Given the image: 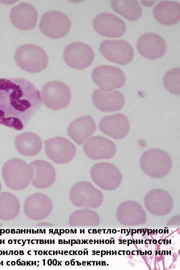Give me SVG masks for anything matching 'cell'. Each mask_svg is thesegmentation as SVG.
Instances as JSON below:
<instances>
[{"instance_id":"8","label":"cell","mask_w":180,"mask_h":270,"mask_svg":"<svg viewBox=\"0 0 180 270\" xmlns=\"http://www.w3.org/2000/svg\"><path fill=\"white\" fill-rule=\"evenodd\" d=\"M94 54L92 48L82 42H74L64 48L63 58L71 68L82 70L88 67L94 60Z\"/></svg>"},{"instance_id":"22","label":"cell","mask_w":180,"mask_h":270,"mask_svg":"<svg viewBox=\"0 0 180 270\" xmlns=\"http://www.w3.org/2000/svg\"><path fill=\"white\" fill-rule=\"evenodd\" d=\"M156 20L164 25H172L180 19V4L174 0H162L154 8Z\"/></svg>"},{"instance_id":"19","label":"cell","mask_w":180,"mask_h":270,"mask_svg":"<svg viewBox=\"0 0 180 270\" xmlns=\"http://www.w3.org/2000/svg\"><path fill=\"white\" fill-rule=\"evenodd\" d=\"M33 170L32 184L36 188L43 189L50 186L54 182L55 169L50 162L44 160H35L30 164Z\"/></svg>"},{"instance_id":"24","label":"cell","mask_w":180,"mask_h":270,"mask_svg":"<svg viewBox=\"0 0 180 270\" xmlns=\"http://www.w3.org/2000/svg\"><path fill=\"white\" fill-rule=\"evenodd\" d=\"M20 212V201L15 195L8 192L0 193V219L13 220L18 215Z\"/></svg>"},{"instance_id":"28","label":"cell","mask_w":180,"mask_h":270,"mask_svg":"<svg viewBox=\"0 0 180 270\" xmlns=\"http://www.w3.org/2000/svg\"><path fill=\"white\" fill-rule=\"evenodd\" d=\"M1 190H2V185L0 182V193L1 192Z\"/></svg>"},{"instance_id":"17","label":"cell","mask_w":180,"mask_h":270,"mask_svg":"<svg viewBox=\"0 0 180 270\" xmlns=\"http://www.w3.org/2000/svg\"><path fill=\"white\" fill-rule=\"evenodd\" d=\"M90 175L98 186L106 188L116 187L121 180V174L118 170L108 163H98L94 165L91 169Z\"/></svg>"},{"instance_id":"20","label":"cell","mask_w":180,"mask_h":270,"mask_svg":"<svg viewBox=\"0 0 180 270\" xmlns=\"http://www.w3.org/2000/svg\"><path fill=\"white\" fill-rule=\"evenodd\" d=\"M96 128L94 119L90 116H85L72 122L67 129V133L76 142L82 144L94 133Z\"/></svg>"},{"instance_id":"15","label":"cell","mask_w":180,"mask_h":270,"mask_svg":"<svg viewBox=\"0 0 180 270\" xmlns=\"http://www.w3.org/2000/svg\"><path fill=\"white\" fill-rule=\"evenodd\" d=\"M12 24L16 28L28 30L34 28L38 20L34 7L26 2H21L12 8L10 13Z\"/></svg>"},{"instance_id":"12","label":"cell","mask_w":180,"mask_h":270,"mask_svg":"<svg viewBox=\"0 0 180 270\" xmlns=\"http://www.w3.org/2000/svg\"><path fill=\"white\" fill-rule=\"evenodd\" d=\"M52 202L47 195L36 192L28 196L24 202V213L28 218L40 220L46 218L52 210Z\"/></svg>"},{"instance_id":"4","label":"cell","mask_w":180,"mask_h":270,"mask_svg":"<svg viewBox=\"0 0 180 270\" xmlns=\"http://www.w3.org/2000/svg\"><path fill=\"white\" fill-rule=\"evenodd\" d=\"M42 102L52 110H58L66 107L70 103L71 93L69 87L60 81H51L46 83L41 90Z\"/></svg>"},{"instance_id":"11","label":"cell","mask_w":180,"mask_h":270,"mask_svg":"<svg viewBox=\"0 0 180 270\" xmlns=\"http://www.w3.org/2000/svg\"><path fill=\"white\" fill-rule=\"evenodd\" d=\"M93 26L99 34L110 38H119L126 30V24L122 19L106 12H100L95 16Z\"/></svg>"},{"instance_id":"26","label":"cell","mask_w":180,"mask_h":270,"mask_svg":"<svg viewBox=\"0 0 180 270\" xmlns=\"http://www.w3.org/2000/svg\"><path fill=\"white\" fill-rule=\"evenodd\" d=\"M163 84L168 90L174 94H180V68H174L167 70L163 77Z\"/></svg>"},{"instance_id":"2","label":"cell","mask_w":180,"mask_h":270,"mask_svg":"<svg viewBox=\"0 0 180 270\" xmlns=\"http://www.w3.org/2000/svg\"><path fill=\"white\" fill-rule=\"evenodd\" d=\"M2 175L6 184L14 190L26 188L31 182L33 170L30 164L20 158L6 161L2 168Z\"/></svg>"},{"instance_id":"6","label":"cell","mask_w":180,"mask_h":270,"mask_svg":"<svg viewBox=\"0 0 180 270\" xmlns=\"http://www.w3.org/2000/svg\"><path fill=\"white\" fill-rule=\"evenodd\" d=\"M92 77L100 89L104 90L120 88L126 82V76L123 71L118 67L110 65L96 66L92 72Z\"/></svg>"},{"instance_id":"23","label":"cell","mask_w":180,"mask_h":270,"mask_svg":"<svg viewBox=\"0 0 180 270\" xmlns=\"http://www.w3.org/2000/svg\"><path fill=\"white\" fill-rule=\"evenodd\" d=\"M14 144L17 150L25 156H36L40 152L42 148L40 138L32 132H23L16 136Z\"/></svg>"},{"instance_id":"1","label":"cell","mask_w":180,"mask_h":270,"mask_svg":"<svg viewBox=\"0 0 180 270\" xmlns=\"http://www.w3.org/2000/svg\"><path fill=\"white\" fill-rule=\"evenodd\" d=\"M42 104L38 90L21 78H0V124L22 130Z\"/></svg>"},{"instance_id":"27","label":"cell","mask_w":180,"mask_h":270,"mask_svg":"<svg viewBox=\"0 0 180 270\" xmlns=\"http://www.w3.org/2000/svg\"><path fill=\"white\" fill-rule=\"evenodd\" d=\"M93 214L88 210H79L74 212L70 220V225H86L91 224Z\"/></svg>"},{"instance_id":"16","label":"cell","mask_w":180,"mask_h":270,"mask_svg":"<svg viewBox=\"0 0 180 270\" xmlns=\"http://www.w3.org/2000/svg\"><path fill=\"white\" fill-rule=\"evenodd\" d=\"M92 101L99 110L110 112L121 110L124 105L125 98L118 90H104L98 88L92 94Z\"/></svg>"},{"instance_id":"18","label":"cell","mask_w":180,"mask_h":270,"mask_svg":"<svg viewBox=\"0 0 180 270\" xmlns=\"http://www.w3.org/2000/svg\"><path fill=\"white\" fill-rule=\"evenodd\" d=\"M84 150L90 158L94 160L112 157L116 152L114 143L103 136H95L86 140Z\"/></svg>"},{"instance_id":"5","label":"cell","mask_w":180,"mask_h":270,"mask_svg":"<svg viewBox=\"0 0 180 270\" xmlns=\"http://www.w3.org/2000/svg\"><path fill=\"white\" fill-rule=\"evenodd\" d=\"M70 26V20L66 14L59 11L50 10L42 15L39 28L46 36L58 38L64 36L69 31Z\"/></svg>"},{"instance_id":"13","label":"cell","mask_w":180,"mask_h":270,"mask_svg":"<svg viewBox=\"0 0 180 270\" xmlns=\"http://www.w3.org/2000/svg\"><path fill=\"white\" fill-rule=\"evenodd\" d=\"M137 49L143 57L155 60L164 55L166 50V44L160 34L154 32H146L138 38Z\"/></svg>"},{"instance_id":"9","label":"cell","mask_w":180,"mask_h":270,"mask_svg":"<svg viewBox=\"0 0 180 270\" xmlns=\"http://www.w3.org/2000/svg\"><path fill=\"white\" fill-rule=\"evenodd\" d=\"M100 51L108 60L120 64L129 63L134 56L131 44L124 40H106L100 45Z\"/></svg>"},{"instance_id":"10","label":"cell","mask_w":180,"mask_h":270,"mask_svg":"<svg viewBox=\"0 0 180 270\" xmlns=\"http://www.w3.org/2000/svg\"><path fill=\"white\" fill-rule=\"evenodd\" d=\"M47 156L54 162L63 164L70 162L76 154V148L68 140L62 137H54L45 142Z\"/></svg>"},{"instance_id":"25","label":"cell","mask_w":180,"mask_h":270,"mask_svg":"<svg viewBox=\"0 0 180 270\" xmlns=\"http://www.w3.org/2000/svg\"><path fill=\"white\" fill-rule=\"evenodd\" d=\"M110 4L116 12L130 20H137L142 14V8L136 0H112Z\"/></svg>"},{"instance_id":"7","label":"cell","mask_w":180,"mask_h":270,"mask_svg":"<svg viewBox=\"0 0 180 270\" xmlns=\"http://www.w3.org/2000/svg\"><path fill=\"white\" fill-rule=\"evenodd\" d=\"M141 165L144 170L148 175L161 177L168 172L171 160L168 154L164 150L151 148L143 153Z\"/></svg>"},{"instance_id":"29","label":"cell","mask_w":180,"mask_h":270,"mask_svg":"<svg viewBox=\"0 0 180 270\" xmlns=\"http://www.w3.org/2000/svg\"><path fill=\"white\" fill-rule=\"evenodd\" d=\"M0 226H2V224H1V223H0Z\"/></svg>"},{"instance_id":"3","label":"cell","mask_w":180,"mask_h":270,"mask_svg":"<svg viewBox=\"0 0 180 270\" xmlns=\"http://www.w3.org/2000/svg\"><path fill=\"white\" fill-rule=\"evenodd\" d=\"M14 59L18 66L30 73L40 72L48 65V56L40 46L32 44L21 46L16 50Z\"/></svg>"},{"instance_id":"21","label":"cell","mask_w":180,"mask_h":270,"mask_svg":"<svg viewBox=\"0 0 180 270\" xmlns=\"http://www.w3.org/2000/svg\"><path fill=\"white\" fill-rule=\"evenodd\" d=\"M99 192L90 182H80L70 189V199L75 205L79 206H92L99 195Z\"/></svg>"},{"instance_id":"14","label":"cell","mask_w":180,"mask_h":270,"mask_svg":"<svg viewBox=\"0 0 180 270\" xmlns=\"http://www.w3.org/2000/svg\"><path fill=\"white\" fill-rule=\"evenodd\" d=\"M98 126L104 134L115 140H120L128 134L130 124L126 116L117 114L103 117Z\"/></svg>"}]
</instances>
